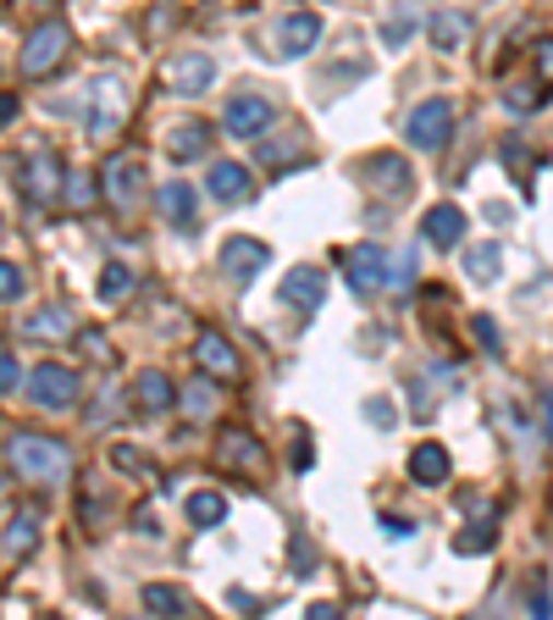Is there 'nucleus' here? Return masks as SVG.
<instances>
[{
    "label": "nucleus",
    "mask_w": 553,
    "mask_h": 620,
    "mask_svg": "<svg viewBox=\"0 0 553 620\" xmlns=\"http://www.w3.org/2000/svg\"><path fill=\"white\" fill-rule=\"evenodd\" d=\"M189 520H195V526H222V520H227V499H222L216 488L189 493Z\"/></svg>",
    "instance_id": "nucleus-29"
},
{
    "label": "nucleus",
    "mask_w": 553,
    "mask_h": 620,
    "mask_svg": "<svg viewBox=\"0 0 553 620\" xmlns=\"http://www.w3.org/2000/svg\"><path fill=\"white\" fill-rule=\"evenodd\" d=\"M72 50V28L61 17H45L28 39H23V78H50Z\"/></svg>",
    "instance_id": "nucleus-3"
},
{
    "label": "nucleus",
    "mask_w": 553,
    "mask_h": 620,
    "mask_svg": "<svg viewBox=\"0 0 553 620\" xmlns=\"http://www.w3.org/2000/svg\"><path fill=\"white\" fill-rule=\"evenodd\" d=\"M7 466L23 482H61L72 471V449L61 437H45V432H17L7 443Z\"/></svg>",
    "instance_id": "nucleus-1"
},
{
    "label": "nucleus",
    "mask_w": 553,
    "mask_h": 620,
    "mask_svg": "<svg viewBox=\"0 0 553 620\" xmlns=\"http://www.w3.org/2000/svg\"><path fill=\"white\" fill-rule=\"evenodd\" d=\"M383 526H388V531H393V538H410V531H415V526H410V520H404V515H383Z\"/></svg>",
    "instance_id": "nucleus-43"
},
{
    "label": "nucleus",
    "mask_w": 553,
    "mask_h": 620,
    "mask_svg": "<svg viewBox=\"0 0 553 620\" xmlns=\"http://www.w3.org/2000/svg\"><path fill=\"white\" fill-rule=\"evenodd\" d=\"M448 449H443V443H421V449L410 455V477L421 482V488H443L448 482Z\"/></svg>",
    "instance_id": "nucleus-24"
},
{
    "label": "nucleus",
    "mask_w": 553,
    "mask_h": 620,
    "mask_svg": "<svg viewBox=\"0 0 553 620\" xmlns=\"http://www.w3.org/2000/svg\"><path fill=\"white\" fill-rule=\"evenodd\" d=\"M365 416H372V421H377V426H393V410H388V405H383V399H372V405H365Z\"/></svg>",
    "instance_id": "nucleus-42"
},
{
    "label": "nucleus",
    "mask_w": 553,
    "mask_h": 620,
    "mask_svg": "<svg viewBox=\"0 0 553 620\" xmlns=\"http://www.w3.org/2000/svg\"><path fill=\"white\" fill-rule=\"evenodd\" d=\"M0 227H7V222H0Z\"/></svg>",
    "instance_id": "nucleus-50"
},
{
    "label": "nucleus",
    "mask_w": 553,
    "mask_h": 620,
    "mask_svg": "<svg viewBox=\"0 0 553 620\" xmlns=\"http://www.w3.org/2000/svg\"><path fill=\"white\" fill-rule=\"evenodd\" d=\"M487 549H493V526H487V520L466 526V531L454 538V554H487Z\"/></svg>",
    "instance_id": "nucleus-31"
},
{
    "label": "nucleus",
    "mask_w": 553,
    "mask_h": 620,
    "mask_svg": "<svg viewBox=\"0 0 553 620\" xmlns=\"http://www.w3.org/2000/svg\"><path fill=\"white\" fill-rule=\"evenodd\" d=\"M415 266H421V244H410V249L388 266V283H393V289H410V283H415Z\"/></svg>",
    "instance_id": "nucleus-33"
},
{
    "label": "nucleus",
    "mask_w": 553,
    "mask_h": 620,
    "mask_svg": "<svg viewBox=\"0 0 553 620\" xmlns=\"http://www.w3.org/2000/svg\"><path fill=\"white\" fill-rule=\"evenodd\" d=\"M155 211H161L172 227H195L200 200H195V189H189V184H161V189H155Z\"/></svg>",
    "instance_id": "nucleus-22"
},
{
    "label": "nucleus",
    "mask_w": 553,
    "mask_h": 620,
    "mask_svg": "<svg viewBox=\"0 0 553 620\" xmlns=\"http://www.w3.org/2000/svg\"><path fill=\"white\" fill-rule=\"evenodd\" d=\"M211 122H195V117H183V122H172V133H166V155L172 161H200L205 150H211Z\"/></svg>",
    "instance_id": "nucleus-15"
},
{
    "label": "nucleus",
    "mask_w": 553,
    "mask_h": 620,
    "mask_svg": "<svg viewBox=\"0 0 553 620\" xmlns=\"http://www.w3.org/2000/svg\"><path fill=\"white\" fill-rule=\"evenodd\" d=\"M39 549V515L28 510V515H12V526H7V554H34Z\"/></svg>",
    "instance_id": "nucleus-28"
},
{
    "label": "nucleus",
    "mask_w": 553,
    "mask_h": 620,
    "mask_svg": "<svg viewBox=\"0 0 553 620\" xmlns=\"http://www.w3.org/2000/svg\"><path fill=\"white\" fill-rule=\"evenodd\" d=\"M222 128H227L233 139H266V133L276 128V106H271L266 95H255V89H244V95L227 101Z\"/></svg>",
    "instance_id": "nucleus-7"
},
{
    "label": "nucleus",
    "mask_w": 553,
    "mask_h": 620,
    "mask_svg": "<svg viewBox=\"0 0 553 620\" xmlns=\"http://www.w3.org/2000/svg\"><path fill=\"white\" fill-rule=\"evenodd\" d=\"M161 83L172 89V95H205V89L216 83V61L205 50H177L161 61Z\"/></svg>",
    "instance_id": "nucleus-6"
},
{
    "label": "nucleus",
    "mask_w": 553,
    "mask_h": 620,
    "mask_svg": "<svg viewBox=\"0 0 553 620\" xmlns=\"http://www.w3.org/2000/svg\"><path fill=\"white\" fill-rule=\"evenodd\" d=\"M421 238L437 244V249H454L459 238H466V211H459V206H432L421 217Z\"/></svg>",
    "instance_id": "nucleus-16"
},
{
    "label": "nucleus",
    "mask_w": 553,
    "mask_h": 620,
    "mask_svg": "<svg viewBox=\"0 0 553 620\" xmlns=\"http://www.w3.org/2000/svg\"><path fill=\"white\" fill-rule=\"evenodd\" d=\"M67 200L72 206H89V200H95V184H89L83 172H67Z\"/></svg>",
    "instance_id": "nucleus-36"
},
{
    "label": "nucleus",
    "mask_w": 553,
    "mask_h": 620,
    "mask_svg": "<svg viewBox=\"0 0 553 620\" xmlns=\"http://www.w3.org/2000/svg\"><path fill=\"white\" fill-rule=\"evenodd\" d=\"M101 189H106V200H111L117 211H133L139 195H144V166H139L133 155L106 161V166H101Z\"/></svg>",
    "instance_id": "nucleus-10"
},
{
    "label": "nucleus",
    "mask_w": 553,
    "mask_h": 620,
    "mask_svg": "<svg viewBox=\"0 0 553 620\" xmlns=\"http://www.w3.org/2000/svg\"><path fill=\"white\" fill-rule=\"evenodd\" d=\"M216 455H222V466H233V471H260V466H266V449H260V443H255L244 426H227V432H222Z\"/></svg>",
    "instance_id": "nucleus-17"
},
{
    "label": "nucleus",
    "mask_w": 553,
    "mask_h": 620,
    "mask_svg": "<svg viewBox=\"0 0 553 620\" xmlns=\"http://www.w3.org/2000/svg\"><path fill=\"white\" fill-rule=\"evenodd\" d=\"M316 39H321V17H316V12H294V17L276 23V56H289V61L310 56Z\"/></svg>",
    "instance_id": "nucleus-14"
},
{
    "label": "nucleus",
    "mask_w": 553,
    "mask_h": 620,
    "mask_svg": "<svg viewBox=\"0 0 553 620\" xmlns=\"http://www.w3.org/2000/svg\"><path fill=\"white\" fill-rule=\"evenodd\" d=\"M471 327H476V338H482L487 354H504V338H498V321H493V316H476Z\"/></svg>",
    "instance_id": "nucleus-35"
},
{
    "label": "nucleus",
    "mask_w": 553,
    "mask_h": 620,
    "mask_svg": "<svg viewBox=\"0 0 553 620\" xmlns=\"http://www.w3.org/2000/svg\"><path fill=\"white\" fill-rule=\"evenodd\" d=\"M161 28H172V7H161V12H150V34H161Z\"/></svg>",
    "instance_id": "nucleus-44"
},
{
    "label": "nucleus",
    "mask_w": 553,
    "mask_h": 620,
    "mask_svg": "<svg viewBox=\"0 0 553 620\" xmlns=\"http://www.w3.org/2000/svg\"><path fill=\"white\" fill-rule=\"evenodd\" d=\"M365 177H372V189H383L388 200H404V195H410V166H404V155H372V161H365Z\"/></svg>",
    "instance_id": "nucleus-18"
},
{
    "label": "nucleus",
    "mask_w": 553,
    "mask_h": 620,
    "mask_svg": "<svg viewBox=\"0 0 553 620\" xmlns=\"http://www.w3.org/2000/svg\"><path fill=\"white\" fill-rule=\"evenodd\" d=\"M255 144H260V166H294V161L310 155L299 128H289V139H255Z\"/></svg>",
    "instance_id": "nucleus-25"
},
{
    "label": "nucleus",
    "mask_w": 553,
    "mask_h": 620,
    "mask_svg": "<svg viewBox=\"0 0 553 620\" xmlns=\"http://www.w3.org/2000/svg\"><path fill=\"white\" fill-rule=\"evenodd\" d=\"M133 520H139V531H144V538H150V531H161V520H155V515H150V510H139V515H133Z\"/></svg>",
    "instance_id": "nucleus-45"
},
{
    "label": "nucleus",
    "mask_w": 553,
    "mask_h": 620,
    "mask_svg": "<svg viewBox=\"0 0 553 620\" xmlns=\"http://www.w3.org/2000/svg\"><path fill=\"white\" fill-rule=\"evenodd\" d=\"M466 272H471L476 283H493V278H498V244H476V249H466Z\"/></svg>",
    "instance_id": "nucleus-30"
},
{
    "label": "nucleus",
    "mask_w": 553,
    "mask_h": 620,
    "mask_svg": "<svg viewBox=\"0 0 553 620\" xmlns=\"http://www.w3.org/2000/svg\"><path fill=\"white\" fill-rule=\"evenodd\" d=\"M537 101H542V89H509V106L515 112H537Z\"/></svg>",
    "instance_id": "nucleus-40"
},
{
    "label": "nucleus",
    "mask_w": 553,
    "mask_h": 620,
    "mask_svg": "<svg viewBox=\"0 0 553 620\" xmlns=\"http://www.w3.org/2000/svg\"><path fill=\"white\" fill-rule=\"evenodd\" d=\"M128 289H133V272H128V266H117V260H111L106 272H101V300L111 305V300H122Z\"/></svg>",
    "instance_id": "nucleus-32"
},
{
    "label": "nucleus",
    "mask_w": 553,
    "mask_h": 620,
    "mask_svg": "<svg viewBox=\"0 0 553 620\" xmlns=\"http://www.w3.org/2000/svg\"><path fill=\"white\" fill-rule=\"evenodd\" d=\"M23 383V372H17V354L12 349H0V394H12Z\"/></svg>",
    "instance_id": "nucleus-37"
},
{
    "label": "nucleus",
    "mask_w": 553,
    "mask_h": 620,
    "mask_svg": "<svg viewBox=\"0 0 553 620\" xmlns=\"http://www.w3.org/2000/svg\"><path fill=\"white\" fill-rule=\"evenodd\" d=\"M195 361H200V372H211V377H222V383H238V377H244L238 349H233L216 327H200V332H195Z\"/></svg>",
    "instance_id": "nucleus-11"
},
{
    "label": "nucleus",
    "mask_w": 553,
    "mask_h": 620,
    "mask_svg": "<svg viewBox=\"0 0 553 620\" xmlns=\"http://www.w3.org/2000/svg\"><path fill=\"white\" fill-rule=\"evenodd\" d=\"M276 294H283V305H294V311H305V316L321 311V305H327V278H321V266H294Z\"/></svg>",
    "instance_id": "nucleus-13"
},
{
    "label": "nucleus",
    "mask_w": 553,
    "mask_h": 620,
    "mask_svg": "<svg viewBox=\"0 0 553 620\" xmlns=\"http://www.w3.org/2000/svg\"><path fill=\"white\" fill-rule=\"evenodd\" d=\"M67 332H72V311L67 305H45V311H34L23 321V338H39V343H67Z\"/></svg>",
    "instance_id": "nucleus-23"
},
{
    "label": "nucleus",
    "mask_w": 553,
    "mask_h": 620,
    "mask_svg": "<svg viewBox=\"0 0 553 620\" xmlns=\"http://www.w3.org/2000/svg\"><path fill=\"white\" fill-rule=\"evenodd\" d=\"M17 189H23L34 206H50L56 195H67V172H61V161H56L50 150H39V155H28V166L17 172Z\"/></svg>",
    "instance_id": "nucleus-9"
},
{
    "label": "nucleus",
    "mask_w": 553,
    "mask_h": 620,
    "mask_svg": "<svg viewBox=\"0 0 553 620\" xmlns=\"http://www.w3.org/2000/svg\"><path fill=\"white\" fill-rule=\"evenodd\" d=\"M537 67L542 78H553V39H537Z\"/></svg>",
    "instance_id": "nucleus-41"
},
{
    "label": "nucleus",
    "mask_w": 553,
    "mask_h": 620,
    "mask_svg": "<svg viewBox=\"0 0 553 620\" xmlns=\"http://www.w3.org/2000/svg\"><path fill=\"white\" fill-rule=\"evenodd\" d=\"M454 122H459L454 101H421V106L404 117V139H410L415 150H443V144L454 139Z\"/></svg>",
    "instance_id": "nucleus-5"
},
{
    "label": "nucleus",
    "mask_w": 553,
    "mask_h": 620,
    "mask_svg": "<svg viewBox=\"0 0 553 620\" xmlns=\"http://www.w3.org/2000/svg\"><path fill=\"white\" fill-rule=\"evenodd\" d=\"M205 184H211V195H216L222 206H238V200H249V195H255V184H249V172H244L238 161H216V166H211V177H205Z\"/></svg>",
    "instance_id": "nucleus-21"
},
{
    "label": "nucleus",
    "mask_w": 553,
    "mask_h": 620,
    "mask_svg": "<svg viewBox=\"0 0 553 620\" xmlns=\"http://www.w3.org/2000/svg\"><path fill=\"white\" fill-rule=\"evenodd\" d=\"M266 260H271V249H266L260 238H227V244H222V272H227L233 283H255V278L266 272Z\"/></svg>",
    "instance_id": "nucleus-12"
},
{
    "label": "nucleus",
    "mask_w": 553,
    "mask_h": 620,
    "mask_svg": "<svg viewBox=\"0 0 553 620\" xmlns=\"http://www.w3.org/2000/svg\"><path fill=\"white\" fill-rule=\"evenodd\" d=\"M133 394H139V410H144V416H166V410L177 405L172 377H166V372H155V366H144V372L133 377Z\"/></svg>",
    "instance_id": "nucleus-19"
},
{
    "label": "nucleus",
    "mask_w": 553,
    "mask_h": 620,
    "mask_svg": "<svg viewBox=\"0 0 553 620\" xmlns=\"http://www.w3.org/2000/svg\"><path fill=\"white\" fill-rule=\"evenodd\" d=\"M0 499H7V482H0Z\"/></svg>",
    "instance_id": "nucleus-48"
},
{
    "label": "nucleus",
    "mask_w": 553,
    "mask_h": 620,
    "mask_svg": "<svg viewBox=\"0 0 553 620\" xmlns=\"http://www.w3.org/2000/svg\"><path fill=\"white\" fill-rule=\"evenodd\" d=\"M542 416H548V432H553V394L542 399Z\"/></svg>",
    "instance_id": "nucleus-47"
},
{
    "label": "nucleus",
    "mask_w": 553,
    "mask_h": 620,
    "mask_svg": "<svg viewBox=\"0 0 553 620\" xmlns=\"http://www.w3.org/2000/svg\"><path fill=\"white\" fill-rule=\"evenodd\" d=\"M12 117H17V101H12V95H0V128H7Z\"/></svg>",
    "instance_id": "nucleus-46"
},
{
    "label": "nucleus",
    "mask_w": 553,
    "mask_h": 620,
    "mask_svg": "<svg viewBox=\"0 0 553 620\" xmlns=\"http://www.w3.org/2000/svg\"><path fill=\"white\" fill-rule=\"evenodd\" d=\"M23 394H28V405H39V410H50V416H67V410L83 399V377H78L72 366H61V361H45V366L28 372Z\"/></svg>",
    "instance_id": "nucleus-2"
},
{
    "label": "nucleus",
    "mask_w": 553,
    "mask_h": 620,
    "mask_svg": "<svg viewBox=\"0 0 553 620\" xmlns=\"http://www.w3.org/2000/svg\"><path fill=\"white\" fill-rule=\"evenodd\" d=\"M548 443H553V432H548Z\"/></svg>",
    "instance_id": "nucleus-49"
},
{
    "label": "nucleus",
    "mask_w": 553,
    "mask_h": 620,
    "mask_svg": "<svg viewBox=\"0 0 553 620\" xmlns=\"http://www.w3.org/2000/svg\"><path fill=\"white\" fill-rule=\"evenodd\" d=\"M177 405H183V416H189V421H211V416H216V388H211V377H195L189 388L177 394Z\"/></svg>",
    "instance_id": "nucleus-27"
},
{
    "label": "nucleus",
    "mask_w": 553,
    "mask_h": 620,
    "mask_svg": "<svg viewBox=\"0 0 553 620\" xmlns=\"http://www.w3.org/2000/svg\"><path fill=\"white\" fill-rule=\"evenodd\" d=\"M78 343H83L89 361H106V354H111V349H106V332H95V327H83V332H78Z\"/></svg>",
    "instance_id": "nucleus-38"
},
{
    "label": "nucleus",
    "mask_w": 553,
    "mask_h": 620,
    "mask_svg": "<svg viewBox=\"0 0 553 620\" xmlns=\"http://www.w3.org/2000/svg\"><path fill=\"white\" fill-rule=\"evenodd\" d=\"M139 604H144L150 615H166V620H189V615H195V598L183 593V587H172V582H150V587L139 593Z\"/></svg>",
    "instance_id": "nucleus-20"
},
{
    "label": "nucleus",
    "mask_w": 553,
    "mask_h": 620,
    "mask_svg": "<svg viewBox=\"0 0 553 620\" xmlns=\"http://www.w3.org/2000/svg\"><path fill=\"white\" fill-rule=\"evenodd\" d=\"M343 278H349V289H354L360 300H372L377 289H388V255H383V244H354V249H343Z\"/></svg>",
    "instance_id": "nucleus-8"
},
{
    "label": "nucleus",
    "mask_w": 553,
    "mask_h": 620,
    "mask_svg": "<svg viewBox=\"0 0 553 620\" xmlns=\"http://www.w3.org/2000/svg\"><path fill=\"white\" fill-rule=\"evenodd\" d=\"M128 122V83L117 72H101L95 83H89V133L106 139Z\"/></svg>",
    "instance_id": "nucleus-4"
},
{
    "label": "nucleus",
    "mask_w": 553,
    "mask_h": 620,
    "mask_svg": "<svg viewBox=\"0 0 553 620\" xmlns=\"http://www.w3.org/2000/svg\"><path fill=\"white\" fill-rule=\"evenodd\" d=\"M0 300H23V266L0 260Z\"/></svg>",
    "instance_id": "nucleus-34"
},
{
    "label": "nucleus",
    "mask_w": 553,
    "mask_h": 620,
    "mask_svg": "<svg viewBox=\"0 0 553 620\" xmlns=\"http://www.w3.org/2000/svg\"><path fill=\"white\" fill-rule=\"evenodd\" d=\"M410 410L415 416H432V383H410Z\"/></svg>",
    "instance_id": "nucleus-39"
},
{
    "label": "nucleus",
    "mask_w": 553,
    "mask_h": 620,
    "mask_svg": "<svg viewBox=\"0 0 553 620\" xmlns=\"http://www.w3.org/2000/svg\"><path fill=\"white\" fill-rule=\"evenodd\" d=\"M426 34H432L437 50H459V45L471 39V17H459V12H437V17L426 23Z\"/></svg>",
    "instance_id": "nucleus-26"
}]
</instances>
